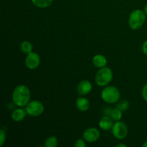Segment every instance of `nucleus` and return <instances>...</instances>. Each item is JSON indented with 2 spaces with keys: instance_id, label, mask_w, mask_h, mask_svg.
Here are the masks:
<instances>
[{
  "instance_id": "2",
  "label": "nucleus",
  "mask_w": 147,
  "mask_h": 147,
  "mask_svg": "<svg viewBox=\"0 0 147 147\" xmlns=\"http://www.w3.org/2000/svg\"><path fill=\"white\" fill-rule=\"evenodd\" d=\"M146 16L144 11L141 9H135L129 15V25L131 29L136 30L140 29L146 21Z\"/></svg>"
},
{
  "instance_id": "9",
  "label": "nucleus",
  "mask_w": 147,
  "mask_h": 147,
  "mask_svg": "<svg viewBox=\"0 0 147 147\" xmlns=\"http://www.w3.org/2000/svg\"><path fill=\"white\" fill-rule=\"evenodd\" d=\"M92 88H93L92 83H90L89 80H82V81H80V83H79L78 86V93L80 95H82V96L87 95L91 91Z\"/></svg>"
},
{
  "instance_id": "16",
  "label": "nucleus",
  "mask_w": 147,
  "mask_h": 147,
  "mask_svg": "<svg viewBox=\"0 0 147 147\" xmlns=\"http://www.w3.org/2000/svg\"><path fill=\"white\" fill-rule=\"evenodd\" d=\"M110 116L112 118L114 121H119L121 120L122 118V111L120 109H118L117 107L115 109H111V112Z\"/></svg>"
},
{
  "instance_id": "11",
  "label": "nucleus",
  "mask_w": 147,
  "mask_h": 147,
  "mask_svg": "<svg viewBox=\"0 0 147 147\" xmlns=\"http://www.w3.org/2000/svg\"><path fill=\"white\" fill-rule=\"evenodd\" d=\"M93 63L95 67L102 68L106 67L107 65V59L103 55H96L93 57Z\"/></svg>"
},
{
  "instance_id": "25",
  "label": "nucleus",
  "mask_w": 147,
  "mask_h": 147,
  "mask_svg": "<svg viewBox=\"0 0 147 147\" xmlns=\"http://www.w3.org/2000/svg\"><path fill=\"white\" fill-rule=\"evenodd\" d=\"M142 146H143V147H147V141H146V142H145L143 144Z\"/></svg>"
},
{
  "instance_id": "14",
  "label": "nucleus",
  "mask_w": 147,
  "mask_h": 147,
  "mask_svg": "<svg viewBox=\"0 0 147 147\" xmlns=\"http://www.w3.org/2000/svg\"><path fill=\"white\" fill-rule=\"evenodd\" d=\"M32 4L38 8L45 9L50 7L53 0H31Z\"/></svg>"
},
{
  "instance_id": "13",
  "label": "nucleus",
  "mask_w": 147,
  "mask_h": 147,
  "mask_svg": "<svg viewBox=\"0 0 147 147\" xmlns=\"http://www.w3.org/2000/svg\"><path fill=\"white\" fill-rule=\"evenodd\" d=\"M26 113H27L26 110L22 109H17L11 113V119L14 121H22L25 118Z\"/></svg>"
},
{
  "instance_id": "19",
  "label": "nucleus",
  "mask_w": 147,
  "mask_h": 147,
  "mask_svg": "<svg viewBox=\"0 0 147 147\" xmlns=\"http://www.w3.org/2000/svg\"><path fill=\"white\" fill-rule=\"evenodd\" d=\"M6 141V134L4 131V130L1 129L0 131V146H2Z\"/></svg>"
},
{
  "instance_id": "22",
  "label": "nucleus",
  "mask_w": 147,
  "mask_h": 147,
  "mask_svg": "<svg viewBox=\"0 0 147 147\" xmlns=\"http://www.w3.org/2000/svg\"><path fill=\"white\" fill-rule=\"evenodd\" d=\"M142 51L146 55H147V40L144 42L143 45H142Z\"/></svg>"
},
{
  "instance_id": "23",
  "label": "nucleus",
  "mask_w": 147,
  "mask_h": 147,
  "mask_svg": "<svg viewBox=\"0 0 147 147\" xmlns=\"http://www.w3.org/2000/svg\"><path fill=\"white\" fill-rule=\"evenodd\" d=\"M117 147H127V145L126 144H118Z\"/></svg>"
},
{
  "instance_id": "12",
  "label": "nucleus",
  "mask_w": 147,
  "mask_h": 147,
  "mask_svg": "<svg viewBox=\"0 0 147 147\" xmlns=\"http://www.w3.org/2000/svg\"><path fill=\"white\" fill-rule=\"evenodd\" d=\"M76 106L80 111H86L90 108V102L86 98L79 97L76 100Z\"/></svg>"
},
{
  "instance_id": "18",
  "label": "nucleus",
  "mask_w": 147,
  "mask_h": 147,
  "mask_svg": "<svg viewBox=\"0 0 147 147\" xmlns=\"http://www.w3.org/2000/svg\"><path fill=\"white\" fill-rule=\"evenodd\" d=\"M116 107H117L118 109H120L121 111H124L127 110V109H129V103L127 101V100H121V101H120L119 103H118Z\"/></svg>"
},
{
  "instance_id": "15",
  "label": "nucleus",
  "mask_w": 147,
  "mask_h": 147,
  "mask_svg": "<svg viewBox=\"0 0 147 147\" xmlns=\"http://www.w3.org/2000/svg\"><path fill=\"white\" fill-rule=\"evenodd\" d=\"M20 49L22 53L25 54H29L31 52H32L33 46L32 43L29 41H23L20 45Z\"/></svg>"
},
{
  "instance_id": "17",
  "label": "nucleus",
  "mask_w": 147,
  "mask_h": 147,
  "mask_svg": "<svg viewBox=\"0 0 147 147\" xmlns=\"http://www.w3.org/2000/svg\"><path fill=\"white\" fill-rule=\"evenodd\" d=\"M58 144L57 139L54 136H49L45 141L44 146L46 147H55Z\"/></svg>"
},
{
  "instance_id": "1",
  "label": "nucleus",
  "mask_w": 147,
  "mask_h": 147,
  "mask_svg": "<svg viewBox=\"0 0 147 147\" xmlns=\"http://www.w3.org/2000/svg\"><path fill=\"white\" fill-rule=\"evenodd\" d=\"M31 93L29 88L24 85H19L12 93V100L19 107L26 106L30 100Z\"/></svg>"
},
{
  "instance_id": "10",
  "label": "nucleus",
  "mask_w": 147,
  "mask_h": 147,
  "mask_svg": "<svg viewBox=\"0 0 147 147\" xmlns=\"http://www.w3.org/2000/svg\"><path fill=\"white\" fill-rule=\"evenodd\" d=\"M113 121H114L112 119L110 116H105L100 119L99 121V126L101 129L104 131H108L109 129H112L113 126Z\"/></svg>"
},
{
  "instance_id": "21",
  "label": "nucleus",
  "mask_w": 147,
  "mask_h": 147,
  "mask_svg": "<svg viewBox=\"0 0 147 147\" xmlns=\"http://www.w3.org/2000/svg\"><path fill=\"white\" fill-rule=\"evenodd\" d=\"M142 98H144V100H146L147 102V83L144 86L143 88H142Z\"/></svg>"
},
{
  "instance_id": "3",
  "label": "nucleus",
  "mask_w": 147,
  "mask_h": 147,
  "mask_svg": "<svg viewBox=\"0 0 147 147\" xmlns=\"http://www.w3.org/2000/svg\"><path fill=\"white\" fill-rule=\"evenodd\" d=\"M113 72L109 67H104L100 68L95 78L96 84L100 87L106 86L111 82L113 79Z\"/></svg>"
},
{
  "instance_id": "7",
  "label": "nucleus",
  "mask_w": 147,
  "mask_h": 147,
  "mask_svg": "<svg viewBox=\"0 0 147 147\" xmlns=\"http://www.w3.org/2000/svg\"><path fill=\"white\" fill-rule=\"evenodd\" d=\"M40 64V55L37 53L31 52L27 54L25 58V65L27 68L30 70H34L37 68Z\"/></svg>"
},
{
  "instance_id": "8",
  "label": "nucleus",
  "mask_w": 147,
  "mask_h": 147,
  "mask_svg": "<svg viewBox=\"0 0 147 147\" xmlns=\"http://www.w3.org/2000/svg\"><path fill=\"white\" fill-rule=\"evenodd\" d=\"M100 136V133L96 128H89L86 129L83 134V139L88 143H93L97 142Z\"/></svg>"
},
{
  "instance_id": "5",
  "label": "nucleus",
  "mask_w": 147,
  "mask_h": 147,
  "mask_svg": "<svg viewBox=\"0 0 147 147\" xmlns=\"http://www.w3.org/2000/svg\"><path fill=\"white\" fill-rule=\"evenodd\" d=\"M27 114L31 116H39L44 112L45 107L42 103L39 100H32L26 106L25 109Z\"/></svg>"
},
{
  "instance_id": "4",
  "label": "nucleus",
  "mask_w": 147,
  "mask_h": 147,
  "mask_svg": "<svg viewBox=\"0 0 147 147\" xmlns=\"http://www.w3.org/2000/svg\"><path fill=\"white\" fill-rule=\"evenodd\" d=\"M120 91L114 86H107L101 92V98L107 103H115L120 99Z\"/></svg>"
},
{
  "instance_id": "24",
  "label": "nucleus",
  "mask_w": 147,
  "mask_h": 147,
  "mask_svg": "<svg viewBox=\"0 0 147 147\" xmlns=\"http://www.w3.org/2000/svg\"><path fill=\"white\" fill-rule=\"evenodd\" d=\"M144 12H145V14H146V16H147V4L146 6H145V7H144Z\"/></svg>"
},
{
  "instance_id": "6",
  "label": "nucleus",
  "mask_w": 147,
  "mask_h": 147,
  "mask_svg": "<svg viewBox=\"0 0 147 147\" xmlns=\"http://www.w3.org/2000/svg\"><path fill=\"white\" fill-rule=\"evenodd\" d=\"M127 125L123 121H116L112 127V134L117 139H123L128 135Z\"/></svg>"
},
{
  "instance_id": "20",
  "label": "nucleus",
  "mask_w": 147,
  "mask_h": 147,
  "mask_svg": "<svg viewBox=\"0 0 147 147\" xmlns=\"http://www.w3.org/2000/svg\"><path fill=\"white\" fill-rule=\"evenodd\" d=\"M86 141L84 140V139H78L77 141H76V142L74 144V146L76 147H84L86 146Z\"/></svg>"
}]
</instances>
